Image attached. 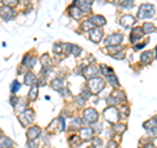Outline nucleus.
I'll return each instance as SVG.
<instances>
[{
    "mask_svg": "<svg viewBox=\"0 0 157 148\" xmlns=\"http://www.w3.org/2000/svg\"><path fill=\"white\" fill-rule=\"evenodd\" d=\"M156 14V8L153 4H149V3H145V4H141L139 7V11H137V18L139 20H145V18H152Z\"/></svg>",
    "mask_w": 157,
    "mask_h": 148,
    "instance_id": "1",
    "label": "nucleus"
},
{
    "mask_svg": "<svg viewBox=\"0 0 157 148\" xmlns=\"http://www.w3.org/2000/svg\"><path fill=\"white\" fill-rule=\"evenodd\" d=\"M88 87H89V89L92 93H94V95H98L101 91H104V88L106 85V83L104 79H101V77H92V79H88Z\"/></svg>",
    "mask_w": 157,
    "mask_h": 148,
    "instance_id": "2",
    "label": "nucleus"
},
{
    "mask_svg": "<svg viewBox=\"0 0 157 148\" xmlns=\"http://www.w3.org/2000/svg\"><path fill=\"white\" fill-rule=\"evenodd\" d=\"M34 119H36V111L33 109H26L25 111H22L21 114L18 115V121L24 127L30 126L34 122Z\"/></svg>",
    "mask_w": 157,
    "mask_h": 148,
    "instance_id": "3",
    "label": "nucleus"
},
{
    "mask_svg": "<svg viewBox=\"0 0 157 148\" xmlns=\"http://www.w3.org/2000/svg\"><path fill=\"white\" fill-rule=\"evenodd\" d=\"M104 117H105V119L107 122H110V123H117L118 121H119V118H121V113L118 111V109L115 106H107L106 109L104 110Z\"/></svg>",
    "mask_w": 157,
    "mask_h": 148,
    "instance_id": "4",
    "label": "nucleus"
},
{
    "mask_svg": "<svg viewBox=\"0 0 157 148\" xmlns=\"http://www.w3.org/2000/svg\"><path fill=\"white\" fill-rule=\"evenodd\" d=\"M98 121V111L94 107H88L82 113V122L86 125H93Z\"/></svg>",
    "mask_w": 157,
    "mask_h": 148,
    "instance_id": "5",
    "label": "nucleus"
},
{
    "mask_svg": "<svg viewBox=\"0 0 157 148\" xmlns=\"http://www.w3.org/2000/svg\"><path fill=\"white\" fill-rule=\"evenodd\" d=\"M123 39H124V36L122 33H113L105 38L104 42L106 46H118L123 42Z\"/></svg>",
    "mask_w": 157,
    "mask_h": 148,
    "instance_id": "6",
    "label": "nucleus"
},
{
    "mask_svg": "<svg viewBox=\"0 0 157 148\" xmlns=\"http://www.w3.org/2000/svg\"><path fill=\"white\" fill-rule=\"evenodd\" d=\"M0 17L4 21H12L16 18V11L13 9V7H8V6H3L0 8Z\"/></svg>",
    "mask_w": 157,
    "mask_h": 148,
    "instance_id": "7",
    "label": "nucleus"
},
{
    "mask_svg": "<svg viewBox=\"0 0 157 148\" xmlns=\"http://www.w3.org/2000/svg\"><path fill=\"white\" fill-rule=\"evenodd\" d=\"M98 73H100V66L92 63L90 66H84V70H82V76L85 79H92L96 77Z\"/></svg>",
    "mask_w": 157,
    "mask_h": 148,
    "instance_id": "8",
    "label": "nucleus"
},
{
    "mask_svg": "<svg viewBox=\"0 0 157 148\" xmlns=\"http://www.w3.org/2000/svg\"><path fill=\"white\" fill-rule=\"evenodd\" d=\"M88 33H89V39L93 43H100L102 37H104V30H102V28H98V26L92 28Z\"/></svg>",
    "mask_w": 157,
    "mask_h": 148,
    "instance_id": "9",
    "label": "nucleus"
},
{
    "mask_svg": "<svg viewBox=\"0 0 157 148\" xmlns=\"http://www.w3.org/2000/svg\"><path fill=\"white\" fill-rule=\"evenodd\" d=\"M94 0H73L72 4H75L81 9L84 13H90L92 12V4Z\"/></svg>",
    "mask_w": 157,
    "mask_h": 148,
    "instance_id": "10",
    "label": "nucleus"
},
{
    "mask_svg": "<svg viewBox=\"0 0 157 148\" xmlns=\"http://www.w3.org/2000/svg\"><path fill=\"white\" fill-rule=\"evenodd\" d=\"M143 36H144V32H143V29H141V26H136V28H134L131 30L130 42L132 43V45H136V43L143 38Z\"/></svg>",
    "mask_w": 157,
    "mask_h": 148,
    "instance_id": "11",
    "label": "nucleus"
},
{
    "mask_svg": "<svg viewBox=\"0 0 157 148\" xmlns=\"http://www.w3.org/2000/svg\"><path fill=\"white\" fill-rule=\"evenodd\" d=\"M136 24V18L131 14H123L121 18H119V25L124 29H128L131 26H134Z\"/></svg>",
    "mask_w": 157,
    "mask_h": 148,
    "instance_id": "12",
    "label": "nucleus"
},
{
    "mask_svg": "<svg viewBox=\"0 0 157 148\" xmlns=\"http://www.w3.org/2000/svg\"><path fill=\"white\" fill-rule=\"evenodd\" d=\"M42 134V130H41V127L37 126V125H34V126H30L28 129L26 131V138H28V140H37L39 136H41Z\"/></svg>",
    "mask_w": 157,
    "mask_h": 148,
    "instance_id": "13",
    "label": "nucleus"
},
{
    "mask_svg": "<svg viewBox=\"0 0 157 148\" xmlns=\"http://www.w3.org/2000/svg\"><path fill=\"white\" fill-rule=\"evenodd\" d=\"M94 130L92 129V126H86V127H81L80 129V138L82 140H92Z\"/></svg>",
    "mask_w": 157,
    "mask_h": 148,
    "instance_id": "14",
    "label": "nucleus"
},
{
    "mask_svg": "<svg viewBox=\"0 0 157 148\" xmlns=\"http://www.w3.org/2000/svg\"><path fill=\"white\" fill-rule=\"evenodd\" d=\"M89 20L93 22L94 26H98V28H102L106 25V18L102 16V14H92L89 17Z\"/></svg>",
    "mask_w": 157,
    "mask_h": 148,
    "instance_id": "15",
    "label": "nucleus"
},
{
    "mask_svg": "<svg viewBox=\"0 0 157 148\" xmlns=\"http://www.w3.org/2000/svg\"><path fill=\"white\" fill-rule=\"evenodd\" d=\"M155 58V51L152 50H147V51H143L140 55V62L143 63V64H149V63H152V60H153Z\"/></svg>",
    "mask_w": 157,
    "mask_h": 148,
    "instance_id": "16",
    "label": "nucleus"
},
{
    "mask_svg": "<svg viewBox=\"0 0 157 148\" xmlns=\"http://www.w3.org/2000/svg\"><path fill=\"white\" fill-rule=\"evenodd\" d=\"M36 63H37V58L33 56V55H30V54L25 55V56H24V59H22V67L28 68V70L33 68L34 66H36Z\"/></svg>",
    "mask_w": 157,
    "mask_h": 148,
    "instance_id": "17",
    "label": "nucleus"
},
{
    "mask_svg": "<svg viewBox=\"0 0 157 148\" xmlns=\"http://www.w3.org/2000/svg\"><path fill=\"white\" fill-rule=\"evenodd\" d=\"M68 13H70V16L75 20H80L82 17V14H84V12H82L77 6H75V4H72V6L68 8Z\"/></svg>",
    "mask_w": 157,
    "mask_h": 148,
    "instance_id": "18",
    "label": "nucleus"
},
{
    "mask_svg": "<svg viewBox=\"0 0 157 148\" xmlns=\"http://www.w3.org/2000/svg\"><path fill=\"white\" fill-rule=\"evenodd\" d=\"M37 83H38V76L36 75V73L26 72V75L24 76V84H25V85L32 87V85H34V84H37Z\"/></svg>",
    "mask_w": 157,
    "mask_h": 148,
    "instance_id": "19",
    "label": "nucleus"
},
{
    "mask_svg": "<svg viewBox=\"0 0 157 148\" xmlns=\"http://www.w3.org/2000/svg\"><path fill=\"white\" fill-rule=\"evenodd\" d=\"M29 101V100H28ZM28 101H26V98L25 97H21V98H18V101L16 103V106H14V110H16L17 113H22V111H25L28 109Z\"/></svg>",
    "mask_w": 157,
    "mask_h": 148,
    "instance_id": "20",
    "label": "nucleus"
},
{
    "mask_svg": "<svg viewBox=\"0 0 157 148\" xmlns=\"http://www.w3.org/2000/svg\"><path fill=\"white\" fill-rule=\"evenodd\" d=\"M111 96L115 98V101H117L118 105H122V103H126V102H127V97H126V93H124V92L114 91Z\"/></svg>",
    "mask_w": 157,
    "mask_h": 148,
    "instance_id": "21",
    "label": "nucleus"
},
{
    "mask_svg": "<svg viewBox=\"0 0 157 148\" xmlns=\"http://www.w3.org/2000/svg\"><path fill=\"white\" fill-rule=\"evenodd\" d=\"M13 146H14V142L9 136L0 135V147L2 148H11Z\"/></svg>",
    "mask_w": 157,
    "mask_h": 148,
    "instance_id": "22",
    "label": "nucleus"
},
{
    "mask_svg": "<svg viewBox=\"0 0 157 148\" xmlns=\"http://www.w3.org/2000/svg\"><path fill=\"white\" fill-rule=\"evenodd\" d=\"M51 88L54 91H58L60 92L63 88H66V84H64V80L63 79H54L51 81Z\"/></svg>",
    "mask_w": 157,
    "mask_h": 148,
    "instance_id": "23",
    "label": "nucleus"
},
{
    "mask_svg": "<svg viewBox=\"0 0 157 148\" xmlns=\"http://www.w3.org/2000/svg\"><path fill=\"white\" fill-rule=\"evenodd\" d=\"M114 3L123 9H131L134 7V0H115Z\"/></svg>",
    "mask_w": 157,
    "mask_h": 148,
    "instance_id": "24",
    "label": "nucleus"
},
{
    "mask_svg": "<svg viewBox=\"0 0 157 148\" xmlns=\"http://www.w3.org/2000/svg\"><path fill=\"white\" fill-rule=\"evenodd\" d=\"M38 97V85L37 84H34V85L30 87V91L28 93V100L29 101H36Z\"/></svg>",
    "mask_w": 157,
    "mask_h": 148,
    "instance_id": "25",
    "label": "nucleus"
},
{
    "mask_svg": "<svg viewBox=\"0 0 157 148\" xmlns=\"http://www.w3.org/2000/svg\"><path fill=\"white\" fill-rule=\"evenodd\" d=\"M106 81L109 83L111 87H114V88H119V87H121L119 80H118V77H117L115 73H111L110 76H107V77H106Z\"/></svg>",
    "mask_w": 157,
    "mask_h": 148,
    "instance_id": "26",
    "label": "nucleus"
},
{
    "mask_svg": "<svg viewBox=\"0 0 157 148\" xmlns=\"http://www.w3.org/2000/svg\"><path fill=\"white\" fill-rule=\"evenodd\" d=\"M113 131L117 132V134H123V132L126 131V125L124 123H113Z\"/></svg>",
    "mask_w": 157,
    "mask_h": 148,
    "instance_id": "27",
    "label": "nucleus"
},
{
    "mask_svg": "<svg viewBox=\"0 0 157 148\" xmlns=\"http://www.w3.org/2000/svg\"><path fill=\"white\" fill-rule=\"evenodd\" d=\"M143 127L145 130L155 129V127H157V119H156V118H151V119H148L147 122L143 123Z\"/></svg>",
    "mask_w": 157,
    "mask_h": 148,
    "instance_id": "28",
    "label": "nucleus"
},
{
    "mask_svg": "<svg viewBox=\"0 0 157 148\" xmlns=\"http://www.w3.org/2000/svg\"><path fill=\"white\" fill-rule=\"evenodd\" d=\"M141 29H143V32L144 34H151V33H153L156 29H155V25L152 22H144L143 24V26H141Z\"/></svg>",
    "mask_w": 157,
    "mask_h": 148,
    "instance_id": "29",
    "label": "nucleus"
},
{
    "mask_svg": "<svg viewBox=\"0 0 157 148\" xmlns=\"http://www.w3.org/2000/svg\"><path fill=\"white\" fill-rule=\"evenodd\" d=\"M100 73H102L104 76H110L111 73H114V71H113V68H110L109 66H106V64H101L100 66Z\"/></svg>",
    "mask_w": 157,
    "mask_h": 148,
    "instance_id": "30",
    "label": "nucleus"
},
{
    "mask_svg": "<svg viewBox=\"0 0 157 148\" xmlns=\"http://www.w3.org/2000/svg\"><path fill=\"white\" fill-rule=\"evenodd\" d=\"M52 51H54V54H55L56 56L62 55V54H63V43H60V42L54 43V46H52Z\"/></svg>",
    "mask_w": 157,
    "mask_h": 148,
    "instance_id": "31",
    "label": "nucleus"
},
{
    "mask_svg": "<svg viewBox=\"0 0 157 148\" xmlns=\"http://www.w3.org/2000/svg\"><path fill=\"white\" fill-rule=\"evenodd\" d=\"M81 28H82V30H84V32H89L92 28H94V25H93V22L90 21L89 18H88V20H85V21H82Z\"/></svg>",
    "mask_w": 157,
    "mask_h": 148,
    "instance_id": "32",
    "label": "nucleus"
},
{
    "mask_svg": "<svg viewBox=\"0 0 157 148\" xmlns=\"http://www.w3.org/2000/svg\"><path fill=\"white\" fill-rule=\"evenodd\" d=\"M20 88H21V84H20L17 80H14L11 85V93L12 95H16V93L20 91Z\"/></svg>",
    "mask_w": 157,
    "mask_h": 148,
    "instance_id": "33",
    "label": "nucleus"
},
{
    "mask_svg": "<svg viewBox=\"0 0 157 148\" xmlns=\"http://www.w3.org/2000/svg\"><path fill=\"white\" fill-rule=\"evenodd\" d=\"M63 53L66 55H71L72 53V43H63Z\"/></svg>",
    "mask_w": 157,
    "mask_h": 148,
    "instance_id": "34",
    "label": "nucleus"
},
{
    "mask_svg": "<svg viewBox=\"0 0 157 148\" xmlns=\"http://www.w3.org/2000/svg\"><path fill=\"white\" fill-rule=\"evenodd\" d=\"M81 53H82V49L81 47H78L76 45H72V55H75V56H80L81 55Z\"/></svg>",
    "mask_w": 157,
    "mask_h": 148,
    "instance_id": "35",
    "label": "nucleus"
},
{
    "mask_svg": "<svg viewBox=\"0 0 157 148\" xmlns=\"http://www.w3.org/2000/svg\"><path fill=\"white\" fill-rule=\"evenodd\" d=\"M81 122H82V119H80L78 117H73V118H72V125H71V126H73L75 129H80Z\"/></svg>",
    "mask_w": 157,
    "mask_h": 148,
    "instance_id": "36",
    "label": "nucleus"
},
{
    "mask_svg": "<svg viewBox=\"0 0 157 148\" xmlns=\"http://www.w3.org/2000/svg\"><path fill=\"white\" fill-rule=\"evenodd\" d=\"M92 143H93V147L94 148H101V146H102V140L98 136H93L92 138Z\"/></svg>",
    "mask_w": 157,
    "mask_h": 148,
    "instance_id": "37",
    "label": "nucleus"
},
{
    "mask_svg": "<svg viewBox=\"0 0 157 148\" xmlns=\"http://www.w3.org/2000/svg\"><path fill=\"white\" fill-rule=\"evenodd\" d=\"M113 58H114V59H124V56H126V54H124V50H118L117 53H114V54H113V55H111Z\"/></svg>",
    "mask_w": 157,
    "mask_h": 148,
    "instance_id": "38",
    "label": "nucleus"
},
{
    "mask_svg": "<svg viewBox=\"0 0 157 148\" xmlns=\"http://www.w3.org/2000/svg\"><path fill=\"white\" fill-rule=\"evenodd\" d=\"M2 3H3V6H8V7H14V6H17L18 0H2Z\"/></svg>",
    "mask_w": 157,
    "mask_h": 148,
    "instance_id": "39",
    "label": "nucleus"
},
{
    "mask_svg": "<svg viewBox=\"0 0 157 148\" xmlns=\"http://www.w3.org/2000/svg\"><path fill=\"white\" fill-rule=\"evenodd\" d=\"M90 89H89V87H88V84H86V85L84 87V88H82V91H81V95L82 96H84L85 98H86V100H88V98H89L90 97Z\"/></svg>",
    "mask_w": 157,
    "mask_h": 148,
    "instance_id": "40",
    "label": "nucleus"
},
{
    "mask_svg": "<svg viewBox=\"0 0 157 148\" xmlns=\"http://www.w3.org/2000/svg\"><path fill=\"white\" fill-rule=\"evenodd\" d=\"M76 102L78 103V106H84L85 102H86V98L82 96V95H78V96L76 97Z\"/></svg>",
    "mask_w": 157,
    "mask_h": 148,
    "instance_id": "41",
    "label": "nucleus"
},
{
    "mask_svg": "<svg viewBox=\"0 0 157 148\" xmlns=\"http://www.w3.org/2000/svg\"><path fill=\"white\" fill-rule=\"evenodd\" d=\"M93 125H94V127L92 126V129L94 130V134H100V132L102 131V123H93Z\"/></svg>",
    "mask_w": 157,
    "mask_h": 148,
    "instance_id": "42",
    "label": "nucleus"
},
{
    "mask_svg": "<svg viewBox=\"0 0 157 148\" xmlns=\"http://www.w3.org/2000/svg\"><path fill=\"white\" fill-rule=\"evenodd\" d=\"M26 147H28V148H38V144H37L36 140H28Z\"/></svg>",
    "mask_w": 157,
    "mask_h": 148,
    "instance_id": "43",
    "label": "nucleus"
},
{
    "mask_svg": "<svg viewBox=\"0 0 157 148\" xmlns=\"http://www.w3.org/2000/svg\"><path fill=\"white\" fill-rule=\"evenodd\" d=\"M17 101H18V97H16V95H12V96H11V98H9V102H11V105H12L13 107L16 106Z\"/></svg>",
    "mask_w": 157,
    "mask_h": 148,
    "instance_id": "44",
    "label": "nucleus"
},
{
    "mask_svg": "<svg viewBox=\"0 0 157 148\" xmlns=\"http://www.w3.org/2000/svg\"><path fill=\"white\" fill-rule=\"evenodd\" d=\"M106 148H118V143L114 142V140H110L109 143H107V147Z\"/></svg>",
    "mask_w": 157,
    "mask_h": 148,
    "instance_id": "45",
    "label": "nucleus"
},
{
    "mask_svg": "<svg viewBox=\"0 0 157 148\" xmlns=\"http://www.w3.org/2000/svg\"><path fill=\"white\" fill-rule=\"evenodd\" d=\"M147 46V42H144V43H136L135 45V50H140V49H144Z\"/></svg>",
    "mask_w": 157,
    "mask_h": 148,
    "instance_id": "46",
    "label": "nucleus"
},
{
    "mask_svg": "<svg viewBox=\"0 0 157 148\" xmlns=\"http://www.w3.org/2000/svg\"><path fill=\"white\" fill-rule=\"evenodd\" d=\"M144 148H156V147H155V144H153V143H152V142H149V143H147V144L144 146Z\"/></svg>",
    "mask_w": 157,
    "mask_h": 148,
    "instance_id": "47",
    "label": "nucleus"
},
{
    "mask_svg": "<svg viewBox=\"0 0 157 148\" xmlns=\"http://www.w3.org/2000/svg\"><path fill=\"white\" fill-rule=\"evenodd\" d=\"M21 2H24V3H26V2H30V0H21Z\"/></svg>",
    "mask_w": 157,
    "mask_h": 148,
    "instance_id": "48",
    "label": "nucleus"
},
{
    "mask_svg": "<svg viewBox=\"0 0 157 148\" xmlns=\"http://www.w3.org/2000/svg\"><path fill=\"white\" fill-rule=\"evenodd\" d=\"M155 53H157V47H156V50H155ZM156 58H157V54H156V55H155Z\"/></svg>",
    "mask_w": 157,
    "mask_h": 148,
    "instance_id": "49",
    "label": "nucleus"
},
{
    "mask_svg": "<svg viewBox=\"0 0 157 148\" xmlns=\"http://www.w3.org/2000/svg\"><path fill=\"white\" fill-rule=\"evenodd\" d=\"M155 118H156V119H157V115H156V117H155Z\"/></svg>",
    "mask_w": 157,
    "mask_h": 148,
    "instance_id": "50",
    "label": "nucleus"
},
{
    "mask_svg": "<svg viewBox=\"0 0 157 148\" xmlns=\"http://www.w3.org/2000/svg\"><path fill=\"white\" fill-rule=\"evenodd\" d=\"M0 134H2V130H0Z\"/></svg>",
    "mask_w": 157,
    "mask_h": 148,
    "instance_id": "51",
    "label": "nucleus"
},
{
    "mask_svg": "<svg viewBox=\"0 0 157 148\" xmlns=\"http://www.w3.org/2000/svg\"><path fill=\"white\" fill-rule=\"evenodd\" d=\"M11 148H14V147H11Z\"/></svg>",
    "mask_w": 157,
    "mask_h": 148,
    "instance_id": "52",
    "label": "nucleus"
}]
</instances>
